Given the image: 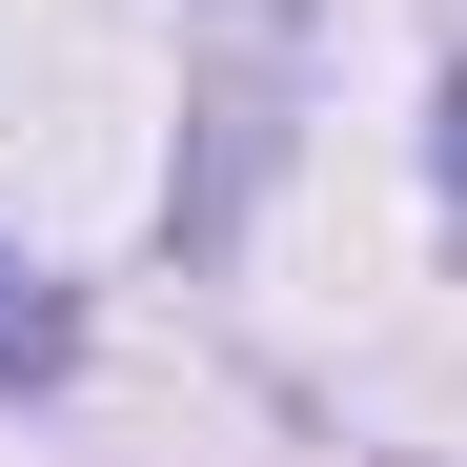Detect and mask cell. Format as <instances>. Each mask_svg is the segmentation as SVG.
I'll return each instance as SVG.
<instances>
[{
  "label": "cell",
  "mask_w": 467,
  "mask_h": 467,
  "mask_svg": "<svg viewBox=\"0 0 467 467\" xmlns=\"http://www.w3.org/2000/svg\"><path fill=\"white\" fill-rule=\"evenodd\" d=\"M41 346H61V305H41V285H21V244H0V386H21V366H41Z\"/></svg>",
  "instance_id": "1"
},
{
  "label": "cell",
  "mask_w": 467,
  "mask_h": 467,
  "mask_svg": "<svg viewBox=\"0 0 467 467\" xmlns=\"http://www.w3.org/2000/svg\"><path fill=\"white\" fill-rule=\"evenodd\" d=\"M447 183H467V102H447Z\"/></svg>",
  "instance_id": "2"
}]
</instances>
